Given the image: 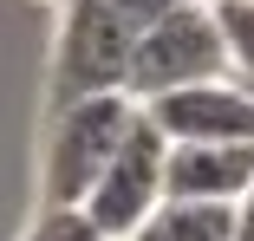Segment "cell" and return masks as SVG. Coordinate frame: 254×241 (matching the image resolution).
<instances>
[{"label": "cell", "mask_w": 254, "mask_h": 241, "mask_svg": "<svg viewBox=\"0 0 254 241\" xmlns=\"http://www.w3.org/2000/svg\"><path fill=\"white\" fill-rule=\"evenodd\" d=\"M228 78H254V0H215L209 7Z\"/></svg>", "instance_id": "8"}, {"label": "cell", "mask_w": 254, "mask_h": 241, "mask_svg": "<svg viewBox=\"0 0 254 241\" xmlns=\"http://www.w3.org/2000/svg\"><path fill=\"white\" fill-rule=\"evenodd\" d=\"M254 182V143H163V196L241 202Z\"/></svg>", "instance_id": "6"}, {"label": "cell", "mask_w": 254, "mask_h": 241, "mask_svg": "<svg viewBox=\"0 0 254 241\" xmlns=\"http://www.w3.org/2000/svg\"><path fill=\"white\" fill-rule=\"evenodd\" d=\"M137 98L130 91H98V98L59 105L53 130H46V157H39V209H78L98 170L111 163L118 137L130 130Z\"/></svg>", "instance_id": "1"}, {"label": "cell", "mask_w": 254, "mask_h": 241, "mask_svg": "<svg viewBox=\"0 0 254 241\" xmlns=\"http://www.w3.org/2000/svg\"><path fill=\"white\" fill-rule=\"evenodd\" d=\"M195 7H215V0H195Z\"/></svg>", "instance_id": "12"}, {"label": "cell", "mask_w": 254, "mask_h": 241, "mask_svg": "<svg viewBox=\"0 0 254 241\" xmlns=\"http://www.w3.org/2000/svg\"><path fill=\"white\" fill-rule=\"evenodd\" d=\"M143 118L163 143H254V91L241 78H202L163 98H143Z\"/></svg>", "instance_id": "5"}, {"label": "cell", "mask_w": 254, "mask_h": 241, "mask_svg": "<svg viewBox=\"0 0 254 241\" xmlns=\"http://www.w3.org/2000/svg\"><path fill=\"white\" fill-rule=\"evenodd\" d=\"M105 7H111V13H118V20H124V26L137 33V26H150V20H163V13H176L183 0H105Z\"/></svg>", "instance_id": "10"}, {"label": "cell", "mask_w": 254, "mask_h": 241, "mask_svg": "<svg viewBox=\"0 0 254 241\" xmlns=\"http://www.w3.org/2000/svg\"><path fill=\"white\" fill-rule=\"evenodd\" d=\"M222 39H215V20L209 7L183 0L176 13L150 20L130 33V65H124V91L143 105V98H163V91H183V85H202V78H222Z\"/></svg>", "instance_id": "3"}, {"label": "cell", "mask_w": 254, "mask_h": 241, "mask_svg": "<svg viewBox=\"0 0 254 241\" xmlns=\"http://www.w3.org/2000/svg\"><path fill=\"white\" fill-rule=\"evenodd\" d=\"M46 7H59V0H46Z\"/></svg>", "instance_id": "14"}, {"label": "cell", "mask_w": 254, "mask_h": 241, "mask_svg": "<svg viewBox=\"0 0 254 241\" xmlns=\"http://www.w3.org/2000/svg\"><path fill=\"white\" fill-rule=\"evenodd\" d=\"M241 85H248V91H254V78H241Z\"/></svg>", "instance_id": "13"}, {"label": "cell", "mask_w": 254, "mask_h": 241, "mask_svg": "<svg viewBox=\"0 0 254 241\" xmlns=\"http://www.w3.org/2000/svg\"><path fill=\"white\" fill-rule=\"evenodd\" d=\"M235 241H254V182H248V196L235 202Z\"/></svg>", "instance_id": "11"}, {"label": "cell", "mask_w": 254, "mask_h": 241, "mask_svg": "<svg viewBox=\"0 0 254 241\" xmlns=\"http://www.w3.org/2000/svg\"><path fill=\"white\" fill-rule=\"evenodd\" d=\"M130 241H235V202H176V196H163Z\"/></svg>", "instance_id": "7"}, {"label": "cell", "mask_w": 254, "mask_h": 241, "mask_svg": "<svg viewBox=\"0 0 254 241\" xmlns=\"http://www.w3.org/2000/svg\"><path fill=\"white\" fill-rule=\"evenodd\" d=\"M20 241H105V235L85 222V209H39Z\"/></svg>", "instance_id": "9"}, {"label": "cell", "mask_w": 254, "mask_h": 241, "mask_svg": "<svg viewBox=\"0 0 254 241\" xmlns=\"http://www.w3.org/2000/svg\"><path fill=\"white\" fill-rule=\"evenodd\" d=\"M130 65V26L105 0H59V39H53V72H46V105H78L98 91H124Z\"/></svg>", "instance_id": "2"}, {"label": "cell", "mask_w": 254, "mask_h": 241, "mask_svg": "<svg viewBox=\"0 0 254 241\" xmlns=\"http://www.w3.org/2000/svg\"><path fill=\"white\" fill-rule=\"evenodd\" d=\"M157 202H163V137H157V124L143 118V105H137L130 130L118 137L111 163L98 170V182L85 189L78 209H85V222L105 241H130Z\"/></svg>", "instance_id": "4"}]
</instances>
